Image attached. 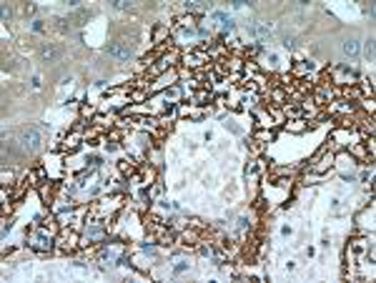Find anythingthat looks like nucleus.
Instances as JSON below:
<instances>
[{"label": "nucleus", "instance_id": "3", "mask_svg": "<svg viewBox=\"0 0 376 283\" xmlns=\"http://www.w3.org/2000/svg\"><path fill=\"white\" fill-rule=\"evenodd\" d=\"M106 50H108V55H111V58H118V60H128V55H131L128 46H123V43H111Z\"/></svg>", "mask_w": 376, "mask_h": 283}, {"label": "nucleus", "instance_id": "4", "mask_svg": "<svg viewBox=\"0 0 376 283\" xmlns=\"http://www.w3.org/2000/svg\"><path fill=\"white\" fill-rule=\"evenodd\" d=\"M341 50H344V55H359L361 53V40L359 38H346L344 43H341Z\"/></svg>", "mask_w": 376, "mask_h": 283}, {"label": "nucleus", "instance_id": "1", "mask_svg": "<svg viewBox=\"0 0 376 283\" xmlns=\"http://www.w3.org/2000/svg\"><path fill=\"white\" fill-rule=\"evenodd\" d=\"M18 143L23 150H38L40 143H43V133L38 128H23L20 136H18Z\"/></svg>", "mask_w": 376, "mask_h": 283}, {"label": "nucleus", "instance_id": "2", "mask_svg": "<svg viewBox=\"0 0 376 283\" xmlns=\"http://www.w3.org/2000/svg\"><path fill=\"white\" fill-rule=\"evenodd\" d=\"M60 48H55V46H50V43H46V46L40 48V60L43 63H58L60 60Z\"/></svg>", "mask_w": 376, "mask_h": 283}]
</instances>
